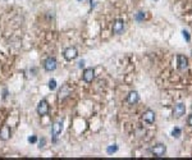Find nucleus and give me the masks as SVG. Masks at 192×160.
Returning a JSON list of instances; mask_svg holds the SVG:
<instances>
[{"instance_id":"2","label":"nucleus","mask_w":192,"mask_h":160,"mask_svg":"<svg viewBox=\"0 0 192 160\" xmlns=\"http://www.w3.org/2000/svg\"><path fill=\"white\" fill-rule=\"evenodd\" d=\"M57 67H58V62H57V59L54 57H49V58L45 59V62H44V69L46 72H54L57 69Z\"/></svg>"},{"instance_id":"5","label":"nucleus","mask_w":192,"mask_h":160,"mask_svg":"<svg viewBox=\"0 0 192 160\" xmlns=\"http://www.w3.org/2000/svg\"><path fill=\"white\" fill-rule=\"evenodd\" d=\"M151 153L156 156V158H163L167 153V146L163 144H158L151 149Z\"/></svg>"},{"instance_id":"12","label":"nucleus","mask_w":192,"mask_h":160,"mask_svg":"<svg viewBox=\"0 0 192 160\" xmlns=\"http://www.w3.org/2000/svg\"><path fill=\"white\" fill-rule=\"evenodd\" d=\"M10 128L8 126H3L2 128H0V140H3V141H7L8 138L10 137Z\"/></svg>"},{"instance_id":"22","label":"nucleus","mask_w":192,"mask_h":160,"mask_svg":"<svg viewBox=\"0 0 192 160\" xmlns=\"http://www.w3.org/2000/svg\"><path fill=\"white\" fill-rule=\"evenodd\" d=\"M83 66H85V62H83V60H81V62L78 63V67H80V68H83Z\"/></svg>"},{"instance_id":"16","label":"nucleus","mask_w":192,"mask_h":160,"mask_svg":"<svg viewBox=\"0 0 192 160\" xmlns=\"http://www.w3.org/2000/svg\"><path fill=\"white\" fill-rule=\"evenodd\" d=\"M135 19H136V22H142V21L145 19V13L144 12H138L135 16Z\"/></svg>"},{"instance_id":"9","label":"nucleus","mask_w":192,"mask_h":160,"mask_svg":"<svg viewBox=\"0 0 192 160\" xmlns=\"http://www.w3.org/2000/svg\"><path fill=\"white\" fill-rule=\"evenodd\" d=\"M142 121L146 124H153L155 122V113H154V110L147 109L146 112H144V114H142Z\"/></svg>"},{"instance_id":"1","label":"nucleus","mask_w":192,"mask_h":160,"mask_svg":"<svg viewBox=\"0 0 192 160\" xmlns=\"http://www.w3.org/2000/svg\"><path fill=\"white\" fill-rule=\"evenodd\" d=\"M63 57H64V59L68 60V62H72L74 59H77V57H78V50H77V48H74V46L67 48L66 50H64V53H63Z\"/></svg>"},{"instance_id":"13","label":"nucleus","mask_w":192,"mask_h":160,"mask_svg":"<svg viewBox=\"0 0 192 160\" xmlns=\"http://www.w3.org/2000/svg\"><path fill=\"white\" fill-rule=\"evenodd\" d=\"M69 94H71L69 87H68V86H63V87L59 90V100H64Z\"/></svg>"},{"instance_id":"11","label":"nucleus","mask_w":192,"mask_h":160,"mask_svg":"<svg viewBox=\"0 0 192 160\" xmlns=\"http://www.w3.org/2000/svg\"><path fill=\"white\" fill-rule=\"evenodd\" d=\"M138 100H140V95H138L137 91H131L130 94H128L127 96V101L130 103L131 105H135L138 103Z\"/></svg>"},{"instance_id":"18","label":"nucleus","mask_w":192,"mask_h":160,"mask_svg":"<svg viewBox=\"0 0 192 160\" xmlns=\"http://www.w3.org/2000/svg\"><path fill=\"white\" fill-rule=\"evenodd\" d=\"M182 35H183V37L186 39V41H187V42H190V41H191V36H190V34H188V31L183 30V31H182Z\"/></svg>"},{"instance_id":"21","label":"nucleus","mask_w":192,"mask_h":160,"mask_svg":"<svg viewBox=\"0 0 192 160\" xmlns=\"http://www.w3.org/2000/svg\"><path fill=\"white\" fill-rule=\"evenodd\" d=\"M44 145H45V138H42L40 141V147H44Z\"/></svg>"},{"instance_id":"3","label":"nucleus","mask_w":192,"mask_h":160,"mask_svg":"<svg viewBox=\"0 0 192 160\" xmlns=\"http://www.w3.org/2000/svg\"><path fill=\"white\" fill-rule=\"evenodd\" d=\"M63 131V121H57L53 123L51 126V135L53 137H54V141H57V137L62 133Z\"/></svg>"},{"instance_id":"10","label":"nucleus","mask_w":192,"mask_h":160,"mask_svg":"<svg viewBox=\"0 0 192 160\" xmlns=\"http://www.w3.org/2000/svg\"><path fill=\"white\" fill-rule=\"evenodd\" d=\"M177 67L181 71L187 69V67H188V59H187V57H185L182 54L177 55Z\"/></svg>"},{"instance_id":"14","label":"nucleus","mask_w":192,"mask_h":160,"mask_svg":"<svg viewBox=\"0 0 192 160\" xmlns=\"http://www.w3.org/2000/svg\"><path fill=\"white\" fill-rule=\"evenodd\" d=\"M117 151H118V145L117 144H113V145L108 146V149H106V153H108L109 155H112V154H114Z\"/></svg>"},{"instance_id":"19","label":"nucleus","mask_w":192,"mask_h":160,"mask_svg":"<svg viewBox=\"0 0 192 160\" xmlns=\"http://www.w3.org/2000/svg\"><path fill=\"white\" fill-rule=\"evenodd\" d=\"M28 141H30L31 144H35V142L37 141V137H36V136H32V137L28 138Z\"/></svg>"},{"instance_id":"20","label":"nucleus","mask_w":192,"mask_h":160,"mask_svg":"<svg viewBox=\"0 0 192 160\" xmlns=\"http://www.w3.org/2000/svg\"><path fill=\"white\" fill-rule=\"evenodd\" d=\"M187 124H188L190 127H192V114L188 117V119H187Z\"/></svg>"},{"instance_id":"17","label":"nucleus","mask_w":192,"mask_h":160,"mask_svg":"<svg viewBox=\"0 0 192 160\" xmlns=\"http://www.w3.org/2000/svg\"><path fill=\"white\" fill-rule=\"evenodd\" d=\"M49 89H50L51 91H54V90L57 89V81H55V80H50V81H49Z\"/></svg>"},{"instance_id":"23","label":"nucleus","mask_w":192,"mask_h":160,"mask_svg":"<svg viewBox=\"0 0 192 160\" xmlns=\"http://www.w3.org/2000/svg\"><path fill=\"white\" fill-rule=\"evenodd\" d=\"M78 2H82V0H78Z\"/></svg>"},{"instance_id":"8","label":"nucleus","mask_w":192,"mask_h":160,"mask_svg":"<svg viewBox=\"0 0 192 160\" xmlns=\"http://www.w3.org/2000/svg\"><path fill=\"white\" fill-rule=\"evenodd\" d=\"M112 30L115 35H121L124 30V21L123 19H115L112 26Z\"/></svg>"},{"instance_id":"15","label":"nucleus","mask_w":192,"mask_h":160,"mask_svg":"<svg viewBox=\"0 0 192 160\" xmlns=\"http://www.w3.org/2000/svg\"><path fill=\"white\" fill-rule=\"evenodd\" d=\"M181 135H182V130H181L179 127H174L173 130H172V136H173L174 138H179Z\"/></svg>"},{"instance_id":"7","label":"nucleus","mask_w":192,"mask_h":160,"mask_svg":"<svg viewBox=\"0 0 192 160\" xmlns=\"http://www.w3.org/2000/svg\"><path fill=\"white\" fill-rule=\"evenodd\" d=\"M82 78L86 83H91L95 80V69L94 68H86L82 73Z\"/></svg>"},{"instance_id":"6","label":"nucleus","mask_w":192,"mask_h":160,"mask_svg":"<svg viewBox=\"0 0 192 160\" xmlns=\"http://www.w3.org/2000/svg\"><path fill=\"white\" fill-rule=\"evenodd\" d=\"M186 113V105L183 103H177L173 108V115L176 118H181L182 115H185Z\"/></svg>"},{"instance_id":"4","label":"nucleus","mask_w":192,"mask_h":160,"mask_svg":"<svg viewBox=\"0 0 192 160\" xmlns=\"http://www.w3.org/2000/svg\"><path fill=\"white\" fill-rule=\"evenodd\" d=\"M49 109H50L49 108V103L46 100H41L39 103V105H37V114L40 117H45V115L49 114Z\"/></svg>"}]
</instances>
